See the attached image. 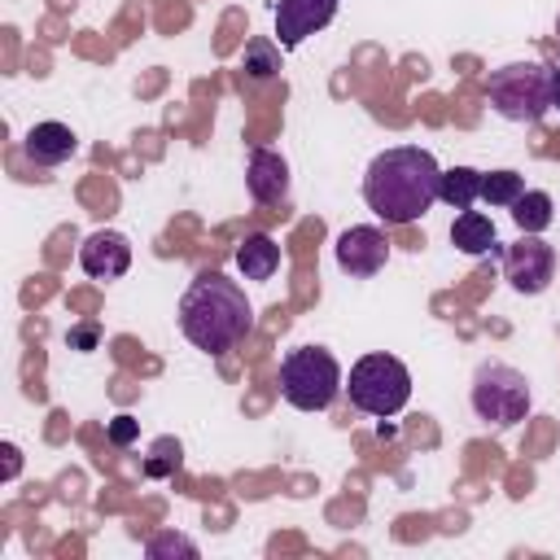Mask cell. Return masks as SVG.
Wrapping results in <instances>:
<instances>
[{"label": "cell", "instance_id": "24", "mask_svg": "<svg viewBox=\"0 0 560 560\" xmlns=\"http://www.w3.org/2000/svg\"><path fill=\"white\" fill-rule=\"evenodd\" d=\"M551 109H560V66L551 70Z\"/></svg>", "mask_w": 560, "mask_h": 560}, {"label": "cell", "instance_id": "19", "mask_svg": "<svg viewBox=\"0 0 560 560\" xmlns=\"http://www.w3.org/2000/svg\"><path fill=\"white\" fill-rule=\"evenodd\" d=\"M144 556H149V560H171V556L197 560V542H192V538H184V534H158V538H149Z\"/></svg>", "mask_w": 560, "mask_h": 560}, {"label": "cell", "instance_id": "5", "mask_svg": "<svg viewBox=\"0 0 560 560\" xmlns=\"http://www.w3.org/2000/svg\"><path fill=\"white\" fill-rule=\"evenodd\" d=\"M346 394H350V402L359 411L385 420V416H394V411L407 407V398H411V372L394 354H363L350 368Z\"/></svg>", "mask_w": 560, "mask_h": 560}, {"label": "cell", "instance_id": "11", "mask_svg": "<svg viewBox=\"0 0 560 560\" xmlns=\"http://www.w3.org/2000/svg\"><path fill=\"white\" fill-rule=\"evenodd\" d=\"M245 188L258 206H276L289 197V162L271 149H249V166H245Z\"/></svg>", "mask_w": 560, "mask_h": 560}, {"label": "cell", "instance_id": "6", "mask_svg": "<svg viewBox=\"0 0 560 560\" xmlns=\"http://www.w3.org/2000/svg\"><path fill=\"white\" fill-rule=\"evenodd\" d=\"M472 411L477 420L494 424V429H508L516 420L529 416V381L525 372H516L512 363H499V359H486L472 376Z\"/></svg>", "mask_w": 560, "mask_h": 560}, {"label": "cell", "instance_id": "14", "mask_svg": "<svg viewBox=\"0 0 560 560\" xmlns=\"http://www.w3.org/2000/svg\"><path fill=\"white\" fill-rule=\"evenodd\" d=\"M451 245L459 254H490L494 249V223L481 210H459V219L451 223Z\"/></svg>", "mask_w": 560, "mask_h": 560}, {"label": "cell", "instance_id": "16", "mask_svg": "<svg viewBox=\"0 0 560 560\" xmlns=\"http://www.w3.org/2000/svg\"><path fill=\"white\" fill-rule=\"evenodd\" d=\"M512 219H516L521 232H534V236L547 232L551 219H556V214H551V197H547L542 188H525V192L512 201Z\"/></svg>", "mask_w": 560, "mask_h": 560}, {"label": "cell", "instance_id": "15", "mask_svg": "<svg viewBox=\"0 0 560 560\" xmlns=\"http://www.w3.org/2000/svg\"><path fill=\"white\" fill-rule=\"evenodd\" d=\"M438 197H442L451 210H472V201L481 197V171H472V166H451V171H442Z\"/></svg>", "mask_w": 560, "mask_h": 560}, {"label": "cell", "instance_id": "1", "mask_svg": "<svg viewBox=\"0 0 560 560\" xmlns=\"http://www.w3.org/2000/svg\"><path fill=\"white\" fill-rule=\"evenodd\" d=\"M438 188H442V166L420 144H398V149L376 153L363 175L368 210L394 228L424 219V210L438 201Z\"/></svg>", "mask_w": 560, "mask_h": 560}, {"label": "cell", "instance_id": "22", "mask_svg": "<svg viewBox=\"0 0 560 560\" xmlns=\"http://www.w3.org/2000/svg\"><path fill=\"white\" fill-rule=\"evenodd\" d=\"M0 455H4V472H0V477H4V481H13V477L22 472V451H18L13 442H4V446H0Z\"/></svg>", "mask_w": 560, "mask_h": 560}, {"label": "cell", "instance_id": "4", "mask_svg": "<svg viewBox=\"0 0 560 560\" xmlns=\"http://www.w3.org/2000/svg\"><path fill=\"white\" fill-rule=\"evenodd\" d=\"M486 101L508 122H538L551 109V70H542L534 61L499 66L486 83Z\"/></svg>", "mask_w": 560, "mask_h": 560}, {"label": "cell", "instance_id": "3", "mask_svg": "<svg viewBox=\"0 0 560 560\" xmlns=\"http://www.w3.org/2000/svg\"><path fill=\"white\" fill-rule=\"evenodd\" d=\"M280 394L298 411H324L341 394V363L324 346H298L280 359Z\"/></svg>", "mask_w": 560, "mask_h": 560}, {"label": "cell", "instance_id": "18", "mask_svg": "<svg viewBox=\"0 0 560 560\" xmlns=\"http://www.w3.org/2000/svg\"><path fill=\"white\" fill-rule=\"evenodd\" d=\"M521 192H525V184H521L516 171H490V175H481V201L486 206H512Z\"/></svg>", "mask_w": 560, "mask_h": 560}, {"label": "cell", "instance_id": "20", "mask_svg": "<svg viewBox=\"0 0 560 560\" xmlns=\"http://www.w3.org/2000/svg\"><path fill=\"white\" fill-rule=\"evenodd\" d=\"M179 459H184L179 442H175V438H158V442H153V459L144 464V472H149V477H166V472L179 468Z\"/></svg>", "mask_w": 560, "mask_h": 560}, {"label": "cell", "instance_id": "2", "mask_svg": "<svg viewBox=\"0 0 560 560\" xmlns=\"http://www.w3.org/2000/svg\"><path fill=\"white\" fill-rule=\"evenodd\" d=\"M249 328H254L249 298L223 271H201L179 298V332L206 354H228L232 346L245 341Z\"/></svg>", "mask_w": 560, "mask_h": 560}, {"label": "cell", "instance_id": "25", "mask_svg": "<svg viewBox=\"0 0 560 560\" xmlns=\"http://www.w3.org/2000/svg\"><path fill=\"white\" fill-rule=\"evenodd\" d=\"M556 35H560V22H556Z\"/></svg>", "mask_w": 560, "mask_h": 560}, {"label": "cell", "instance_id": "7", "mask_svg": "<svg viewBox=\"0 0 560 560\" xmlns=\"http://www.w3.org/2000/svg\"><path fill=\"white\" fill-rule=\"evenodd\" d=\"M503 276L516 293H542L556 276V249L547 241H538L534 232H525L516 245H508L503 254Z\"/></svg>", "mask_w": 560, "mask_h": 560}, {"label": "cell", "instance_id": "17", "mask_svg": "<svg viewBox=\"0 0 560 560\" xmlns=\"http://www.w3.org/2000/svg\"><path fill=\"white\" fill-rule=\"evenodd\" d=\"M241 70L249 79H271L280 74V44L276 39H249L245 44V57H241Z\"/></svg>", "mask_w": 560, "mask_h": 560}, {"label": "cell", "instance_id": "12", "mask_svg": "<svg viewBox=\"0 0 560 560\" xmlns=\"http://www.w3.org/2000/svg\"><path fill=\"white\" fill-rule=\"evenodd\" d=\"M22 149H26V158L39 162V166H61L66 158H74L79 140H74V131H70L66 122H35V127L26 131V140H22Z\"/></svg>", "mask_w": 560, "mask_h": 560}, {"label": "cell", "instance_id": "23", "mask_svg": "<svg viewBox=\"0 0 560 560\" xmlns=\"http://www.w3.org/2000/svg\"><path fill=\"white\" fill-rule=\"evenodd\" d=\"M92 341H96V328H74L70 332V346H79V350H88Z\"/></svg>", "mask_w": 560, "mask_h": 560}, {"label": "cell", "instance_id": "9", "mask_svg": "<svg viewBox=\"0 0 560 560\" xmlns=\"http://www.w3.org/2000/svg\"><path fill=\"white\" fill-rule=\"evenodd\" d=\"M337 18V0H280L276 4V44L298 48L306 35L324 31Z\"/></svg>", "mask_w": 560, "mask_h": 560}, {"label": "cell", "instance_id": "8", "mask_svg": "<svg viewBox=\"0 0 560 560\" xmlns=\"http://www.w3.org/2000/svg\"><path fill=\"white\" fill-rule=\"evenodd\" d=\"M332 249H337V267H341L346 276H359V280L376 276V271L385 267V258H389V241H385V232L372 228V223L346 228Z\"/></svg>", "mask_w": 560, "mask_h": 560}, {"label": "cell", "instance_id": "10", "mask_svg": "<svg viewBox=\"0 0 560 560\" xmlns=\"http://www.w3.org/2000/svg\"><path fill=\"white\" fill-rule=\"evenodd\" d=\"M79 267H83L92 280H118V276H127V267H131V241H127L122 232L101 228V232H92V236L79 245Z\"/></svg>", "mask_w": 560, "mask_h": 560}, {"label": "cell", "instance_id": "13", "mask_svg": "<svg viewBox=\"0 0 560 560\" xmlns=\"http://www.w3.org/2000/svg\"><path fill=\"white\" fill-rule=\"evenodd\" d=\"M236 267H241L245 280H271L276 267H280V245L267 232H249L236 245Z\"/></svg>", "mask_w": 560, "mask_h": 560}, {"label": "cell", "instance_id": "21", "mask_svg": "<svg viewBox=\"0 0 560 560\" xmlns=\"http://www.w3.org/2000/svg\"><path fill=\"white\" fill-rule=\"evenodd\" d=\"M136 429H140V424H136L131 416H114V420H109V442H114V446H127V442L136 438Z\"/></svg>", "mask_w": 560, "mask_h": 560}]
</instances>
